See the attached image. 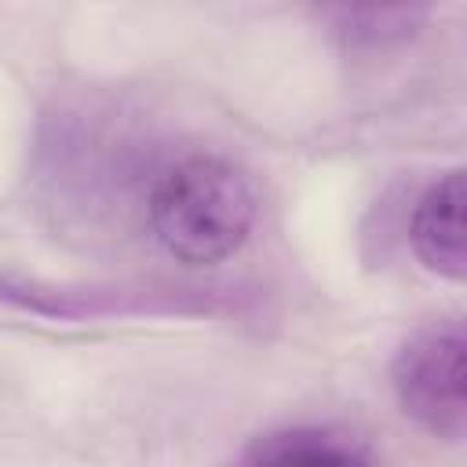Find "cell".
<instances>
[{
    "label": "cell",
    "instance_id": "obj_1",
    "mask_svg": "<svg viewBox=\"0 0 467 467\" xmlns=\"http://www.w3.org/2000/svg\"><path fill=\"white\" fill-rule=\"evenodd\" d=\"M153 241L186 266H215L241 252L255 226V190L223 153H182L153 171L146 190Z\"/></svg>",
    "mask_w": 467,
    "mask_h": 467
},
{
    "label": "cell",
    "instance_id": "obj_3",
    "mask_svg": "<svg viewBox=\"0 0 467 467\" xmlns=\"http://www.w3.org/2000/svg\"><path fill=\"white\" fill-rule=\"evenodd\" d=\"M420 263L449 281H463V171H445L423 190L409 223Z\"/></svg>",
    "mask_w": 467,
    "mask_h": 467
},
{
    "label": "cell",
    "instance_id": "obj_5",
    "mask_svg": "<svg viewBox=\"0 0 467 467\" xmlns=\"http://www.w3.org/2000/svg\"><path fill=\"white\" fill-rule=\"evenodd\" d=\"M244 463H310V467H321V463H372L376 452L347 434V431H336V427H285V431H270V434H259L244 456Z\"/></svg>",
    "mask_w": 467,
    "mask_h": 467
},
{
    "label": "cell",
    "instance_id": "obj_4",
    "mask_svg": "<svg viewBox=\"0 0 467 467\" xmlns=\"http://www.w3.org/2000/svg\"><path fill=\"white\" fill-rule=\"evenodd\" d=\"M438 0H314L321 26L347 47L376 51L409 40Z\"/></svg>",
    "mask_w": 467,
    "mask_h": 467
},
{
    "label": "cell",
    "instance_id": "obj_2",
    "mask_svg": "<svg viewBox=\"0 0 467 467\" xmlns=\"http://www.w3.org/2000/svg\"><path fill=\"white\" fill-rule=\"evenodd\" d=\"M390 387L409 420L427 434L460 441L467 431V336L460 321L416 328L390 365Z\"/></svg>",
    "mask_w": 467,
    "mask_h": 467
}]
</instances>
